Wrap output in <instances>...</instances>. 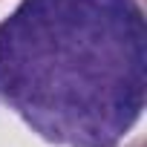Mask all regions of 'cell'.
I'll return each mask as SVG.
<instances>
[{
    "instance_id": "6da1fadb",
    "label": "cell",
    "mask_w": 147,
    "mask_h": 147,
    "mask_svg": "<svg viewBox=\"0 0 147 147\" xmlns=\"http://www.w3.org/2000/svg\"><path fill=\"white\" fill-rule=\"evenodd\" d=\"M0 104L55 147H118L147 104L141 0H20L0 20Z\"/></svg>"
},
{
    "instance_id": "7a4b0ae2",
    "label": "cell",
    "mask_w": 147,
    "mask_h": 147,
    "mask_svg": "<svg viewBox=\"0 0 147 147\" xmlns=\"http://www.w3.org/2000/svg\"><path fill=\"white\" fill-rule=\"evenodd\" d=\"M127 147H144V144H141V141H133V144H127Z\"/></svg>"
}]
</instances>
